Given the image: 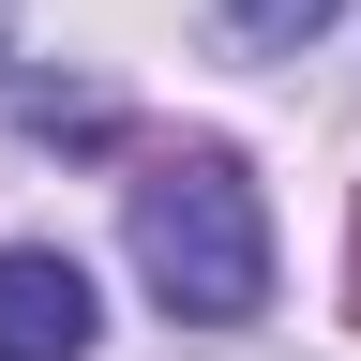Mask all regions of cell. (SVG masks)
Returning <instances> with one entry per match:
<instances>
[{
	"label": "cell",
	"instance_id": "6da1fadb",
	"mask_svg": "<svg viewBox=\"0 0 361 361\" xmlns=\"http://www.w3.org/2000/svg\"><path fill=\"white\" fill-rule=\"evenodd\" d=\"M121 241H135V286H151L180 331H241V316H271V211H256L241 151H211V135L166 151V166H135Z\"/></svg>",
	"mask_w": 361,
	"mask_h": 361
},
{
	"label": "cell",
	"instance_id": "7a4b0ae2",
	"mask_svg": "<svg viewBox=\"0 0 361 361\" xmlns=\"http://www.w3.org/2000/svg\"><path fill=\"white\" fill-rule=\"evenodd\" d=\"M90 331H106L90 271L61 241H0V361H90Z\"/></svg>",
	"mask_w": 361,
	"mask_h": 361
},
{
	"label": "cell",
	"instance_id": "3957f363",
	"mask_svg": "<svg viewBox=\"0 0 361 361\" xmlns=\"http://www.w3.org/2000/svg\"><path fill=\"white\" fill-rule=\"evenodd\" d=\"M331 16H346V0H226V30H241V45H316Z\"/></svg>",
	"mask_w": 361,
	"mask_h": 361
},
{
	"label": "cell",
	"instance_id": "277c9868",
	"mask_svg": "<svg viewBox=\"0 0 361 361\" xmlns=\"http://www.w3.org/2000/svg\"><path fill=\"white\" fill-rule=\"evenodd\" d=\"M30 135H106V90H30Z\"/></svg>",
	"mask_w": 361,
	"mask_h": 361
},
{
	"label": "cell",
	"instance_id": "5b68a950",
	"mask_svg": "<svg viewBox=\"0 0 361 361\" xmlns=\"http://www.w3.org/2000/svg\"><path fill=\"white\" fill-rule=\"evenodd\" d=\"M0 16H16V0H0Z\"/></svg>",
	"mask_w": 361,
	"mask_h": 361
}]
</instances>
